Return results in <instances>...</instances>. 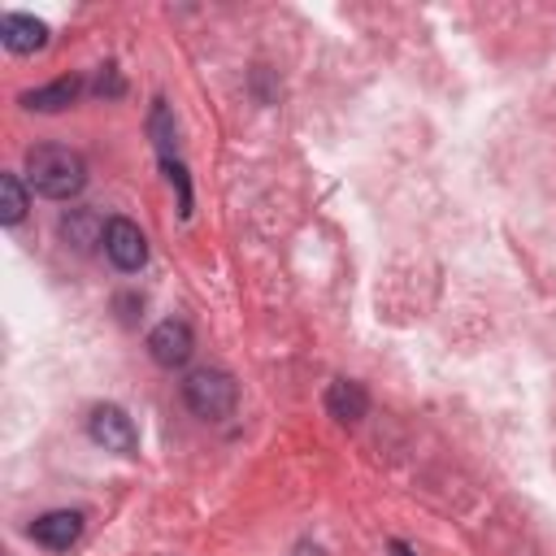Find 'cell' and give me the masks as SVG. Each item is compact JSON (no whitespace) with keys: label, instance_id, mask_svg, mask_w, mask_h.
I'll return each instance as SVG.
<instances>
[{"label":"cell","instance_id":"obj_1","mask_svg":"<svg viewBox=\"0 0 556 556\" xmlns=\"http://www.w3.org/2000/svg\"><path fill=\"white\" fill-rule=\"evenodd\" d=\"M26 182L43 200H74L87 187V161L61 143H35L26 152Z\"/></svg>","mask_w":556,"mask_h":556},{"label":"cell","instance_id":"obj_2","mask_svg":"<svg viewBox=\"0 0 556 556\" xmlns=\"http://www.w3.org/2000/svg\"><path fill=\"white\" fill-rule=\"evenodd\" d=\"M182 400H187V408L195 417L226 421L235 413V404H239V387H235V378L226 369H191L182 378Z\"/></svg>","mask_w":556,"mask_h":556},{"label":"cell","instance_id":"obj_3","mask_svg":"<svg viewBox=\"0 0 556 556\" xmlns=\"http://www.w3.org/2000/svg\"><path fill=\"white\" fill-rule=\"evenodd\" d=\"M100 243H104V256H109L122 274H135V269L148 265V239H143V230H139L130 217H109Z\"/></svg>","mask_w":556,"mask_h":556},{"label":"cell","instance_id":"obj_4","mask_svg":"<svg viewBox=\"0 0 556 556\" xmlns=\"http://www.w3.org/2000/svg\"><path fill=\"white\" fill-rule=\"evenodd\" d=\"M87 434H91L104 452H122V456H135V452H139L135 421H130L126 408H117V404H100V408H91V417H87Z\"/></svg>","mask_w":556,"mask_h":556},{"label":"cell","instance_id":"obj_5","mask_svg":"<svg viewBox=\"0 0 556 556\" xmlns=\"http://www.w3.org/2000/svg\"><path fill=\"white\" fill-rule=\"evenodd\" d=\"M191 352H195V334H191L187 321H174V317H169V321L152 326V334H148V356H152L161 369H178V365H187Z\"/></svg>","mask_w":556,"mask_h":556},{"label":"cell","instance_id":"obj_6","mask_svg":"<svg viewBox=\"0 0 556 556\" xmlns=\"http://www.w3.org/2000/svg\"><path fill=\"white\" fill-rule=\"evenodd\" d=\"M78 534H83V513H74V508H52L30 521V539L48 552H70L78 543Z\"/></svg>","mask_w":556,"mask_h":556},{"label":"cell","instance_id":"obj_7","mask_svg":"<svg viewBox=\"0 0 556 556\" xmlns=\"http://www.w3.org/2000/svg\"><path fill=\"white\" fill-rule=\"evenodd\" d=\"M0 39H4L9 52L26 56V52H39L48 43V26L39 17H30V13H4L0 17Z\"/></svg>","mask_w":556,"mask_h":556},{"label":"cell","instance_id":"obj_8","mask_svg":"<svg viewBox=\"0 0 556 556\" xmlns=\"http://www.w3.org/2000/svg\"><path fill=\"white\" fill-rule=\"evenodd\" d=\"M326 413H330L334 421H343V426H356V421L369 413L365 387L352 382V378H334V382L326 387Z\"/></svg>","mask_w":556,"mask_h":556},{"label":"cell","instance_id":"obj_9","mask_svg":"<svg viewBox=\"0 0 556 556\" xmlns=\"http://www.w3.org/2000/svg\"><path fill=\"white\" fill-rule=\"evenodd\" d=\"M74 96H78V78H56V83H48V87L26 91V96H22V104H26V109H35V113H56V109L74 104Z\"/></svg>","mask_w":556,"mask_h":556},{"label":"cell","instance_id":"obj_10","mask_svg":"<svg viewBox=\"0 0 556 556\" xmlns=\"http://www.w3.org/2000/svg\"><path fill=\"white\" fill-rule=\"evenodd\" d=\"M61 235H65L78 252H87L96 239H104V226L96 222V213H87V208H70V213L61 217Z\"/></svg>","mask_w":556,"mask_h":556},{"label":"cell","instance_id":"obj_11","mask_svg":"<svg viewBox=\"0 0 556 556\" xmlns=\"http://www.w3.org/2000/svg\"><path fill=\"white\" fill-rule=\"evenodd\" d=\"M26 217V187L17 174H0V222L17 226Z\"/></svg>","mask_w":556,"mask_h":556},{"label":"cell","instance_id":"obj_12","mask_svg":"<svg viewBox=\"0 0 556 556\" xmlns=\"http://www.w3.org/2000/svg\"><path fill=\"white\" fill-rule=\"evenodd\" d=\"M148 135H152L161 161H174V117H169V104H165V100L152 104V113H148Z\"/></svg>","mask_w":556,"mask_h":556},{"label":"cell","instance_id":"obj_13","mask_svg":"<svg viewBox=\"0 0 556 556\" xmlns=\"http://www.w3.org/2000/svg\"><path fill=\"white\" fill-rule=\"evenodd\" d=\"M165 169H169V182L178 187V213L182 217H191V182H187V169L178 165V161H161Z\"/></svg>","mask_w":556,"mask_h":556},{"label":"cell","instance_id":"obj_14","mask_svg":"<svg viewBox=\"0 0 556 556\" xmlns=\"http://www.w3.org/2000/svg\"><path fill=\"white\" fill-rule=\"evenodd\" d=\"M391 552H395V556H413V552H408L404 543H391Z\"/></svg>","mask_w":556,"mask_h":556}]
</instances>
